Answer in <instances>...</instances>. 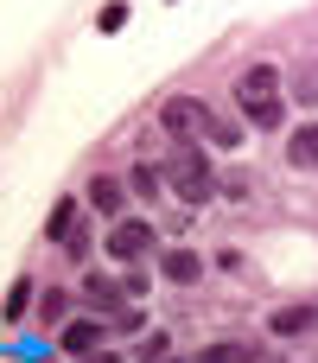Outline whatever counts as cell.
<instances>
[{
    "label": "cell",
    "instance_id": "cell-1",
    "mask_svg": "<svg viewBox=\"0 0 318 363\" xmlns=\"http://www.w3.org/2000/svg\"><path fill=\"white\" fill-rule=\"evenodd\" d=\"M236 102H242V121H249V128H280V121H287L280 70H274V64H249V70L236 77Z\"/></svg>",
    "mask_w": 318,
    "mask_h": 363
},
{
    "label": "cell",
    "instance_id": "cell-2",
    "mask_svg": "<svg viewBox=\"0 0 318 363\" xmlns=\"http://www.w3.org/2000/svg\"><path fill=\"white\" fill-rule=\"evenodd\" d=\"M159 121H166L172 134H191V140H210V147H236V140H242V128H236V121H223L217 108H204L198 96H172V102L159 108Z\"/></svg>",
    "mask_w": 318,
    "mask_h": 363
},
{
    "label": "cell",
    "instance_id": "cell-3",
    "mask_svg": "<svg viewBox=\"0 0 318 363\" xmlns=\"http://www.w3.org/2000/svg\"><path fill=\"white\" fill-rule=\"evenodd\" d=\"M166 179H172V191H178L185 204H210V191H217L210 153H198V147H178V153H166Z\"/></svg>",
    "mask_w": 318,
    "mask_h": 363
},
{
    "label": "cell",
    "instance_id": "cell-4",
    "mask_svg": "<svg viewBox=\"0 0 318 363\" xmlns=\"http://www.w3.org/2000/svg\"><path fill=\"white\" fill-rule=\"evenodd\" d=\"M147 249H153V223L121 217V223L108 230V255H147Z\"/></svg>",
    "mask_w": 318,
    "mask_h": 363
},
{
    "label": "cell",
    "instance_id": "cell-5",
    "mask_svg": "<svg viewBox=\"0 0 318 363\" xmlns=\"http://www.w3.org/2000/svg\"><path fill=\"white\" fill-rule=\"evenodd\" d=\"M57 338H64V351H76V357L102 351V325H96V319H64V325H57Z\"/></svg>",
    "mask_w": 318,
    "mask_h": 363
},
{
    "label": "cell",
    "instance_id": "cell-6",
    "mask_svg": "<svg viewBox=\"0 0 318 363\" xmlns=\"http://www.w3.org/2000/svg\"><path fill=\"white\" fill-rule=\"evenodd\" d=\"M287 160H293L300 172H318V121H306V128L293 134V147H287Z\"/></svg>",
    "mask_w": 318,
    "mask_h": 363
},
{
    "label": "cell",
    "instance_id": "cell-7",
    "mask_svg": "<svg viewBox=\"0 0 318 363\" xmlns=\"http://www.w3.org/2000/svg\"><path fill=\"white\" fill-rule=\"evenodd\" d=\"M268 325H274V332H280V338H300V332H306V325H318V306H287V313H274V319H268Z\"/></svg>",
    "mask_w": 318,
    "mask_h": 363
},
{
    "label": "cell",
    "instance_id": "cell-8",
    "mask_svg": "<svg viewBox=\"0 0 318 363\" xmlns=\"http://www.w3.org/2000/svg\"><path fill=\"white\" fill-rule=\"evenodd\" d=\"M89 204H96V211H108V217H115V211H121V204H127V191H121V179H108V172H102V179H96V185H89Z\"/></svg>",
    "mask_w": 318,
    "mask_h": 363
},
{
    "label": "cell",
    "instance_id": "cell-9",
    "mask_svg": "<svg viewBox=\"0 0 318 363\" xmlns=\"http://www.w3.org/2000/svg\"><path fill=\"white\" fill-rule=\"evenodd\" d=\"M159 268H166V281H178V287H191V281L204 274V262H198V255H185V249H172Z\"/></svg>",
    "mask_w": 318,
    "mask_h": 363
},
{
    "label": "cell",
    "instance_id": "cell-10",
    "mask_svg": "<svg viewBox=\"0 0 318 363\" xmlns=\"http://www.w3.org/2000/svg\"><path fill=\"white\" fill-rule=\"evenodd\" d=\"M45 236H76V204L70 198H57V211L45 217Z\"/></svg>",
    "mask_w": 318,
    "mask_h": 363
},
{
    "label": "cell",
    "instance_id": "cell-11",
    "mask_svg": "<svg viewBox=\"0 0 318 363\" xmlns=\"http://www.w3.org/2000/svg\"><path fill=\"white\" fill-rule=\"evenodd\" d=\"M25 300H32V281H13L6 287V300H0V319L13 325V319H25Z\"/></svg>",
    "mask_w": 318,
    "mask_h": 363
},
{
    "label": "cell",
    "instance_id": "cell-12",
    "mask_svg": "<svg viewBox=\"0 0 318 363\" xmlns=\"http://www.w3.org/2000/svg\"><path fill=\"white\" fill-rule=\"evenodd\" d=\"M293 102H318V64H312V57L293 70Z\"/></svg>",
    "mask_w": 318,
    "mask_h": 363
},
{
    "label": "cell",
    "instance_id": "cell-13",
    "mask_svg": "<svg viewBox=\"0 0 318 363\" xmlns=\"http://www.w3.org/2000/svg\"><path fill=\"white\" fill-rule=\"evenodd\" d=\"M236 357H249L242 345H210V351H198L191 363H236Z\"/></svg>",
    "mask_w": 318,
    "mask_h": 363
},
{
    "label": "cell",
    "instance_id": "cell-14",
    "mask_svg": "<svg viewBox=\"0 0 318 363\" xmlns=\"http://www.w3.org/2000/svg\"><path fill=\"white\" fill-rule=\"evenodd\" d=\"M96 26H102V32H121V26H127V6H121V0H115V6H102V13H96Z\"/></svg>",
    "mask_w": 318,
    "mask_h": 363
},
{
    "label": "cell",
    "instance_id": "cell-15",
    "mask_svg": "<svg viewBox=\"0 0 318 363\" xmlns=\"http://www.w3.org/2000/svg\"><path fill=\"white\" fill-rule=\"evenodd\" d=\"M64 313H70V300H64V287H57V294H45V325H64Z\"/></svg>",
    "mask_w": 318,
    "mask_h": 363
},
{
    "label": "cell",
    "instance_id": "cell-16",
    "mask_svg": "<svg viewBox=\"0 0 318 363\" xmlns=\"http://www.w3.org/2000/svg\"><path fill=\"white\" fill-rule=\"evenodd\" d=\"M134 191H140V198H159V172L140 166V172H134Z\"/></svg>",
    "mask_w": 318,
    "mask_h": 363
},
{
    "label": "cell",
    "instance_id": "cell-17",
    "mask_svg": "<svg viewBox=\"0 0 318 363\" xmlns=\"http://www.w3.org/2000/svg\"><path fill=\"white\" fill-rule=\"evenodd\" d=\"M83 294H89V300H115V281H108V274H89Z\"/></svg>",
    "mask_w": 318,
    "mask_h": 363
}]
</instances>
